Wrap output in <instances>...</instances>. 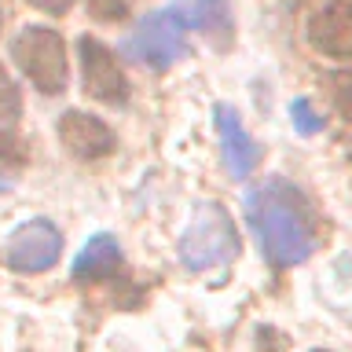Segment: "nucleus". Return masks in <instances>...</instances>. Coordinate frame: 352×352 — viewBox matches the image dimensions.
Instances as JSON below:
<instances>
[{"mask_svg":"<svg viewBox=\"0 0 352 352\" xmlns=\"http://www.w3.org/2000/svg\"><path fill=\"white\" fill-rule=\"evenodd\" d=\"M250 231L257 235L264 261L275 268H294L308 261L319 242V217L308 195L283 176H268L257 187H250L242 198Z\"/></svg>","mask_w":352,"mask_h":352,"instance_id":"1","label":"nucleus"},{"mask_svg":"<svg viewBox=\"0 0 352 352\" xmlns=\"http://www.w3.org/2000/svg\"><path fill=\"white\" fill-rule=\"evenodd\" d=\"M235 253H239V235H235L231 213L220 202H202L180 239L184 264L191 272H206L213 264H228Z\"/></svg>","mask_w":352,"mask_h":352,"instance_id":"2","label":"nucleus"},{"mask_svg":"<svg viewBox=\"0 0 352 352\" xmlns=\"http://www.w3.org/2000/svg\"><path fill=\"white\" fill-rule=\"evenodd\" d=\"M187 19L180 8H162L147 15L125 41V55L132 63L147 66V70H169L176 59H184L187 52Z\"/></svg>","mask_w":352,"mask_h":352,"instance_id":"3","label":"nucleus"},{"mask_svg":"<svg viewBox=\"0 0 352 352\" xmlns=\"http://www.w3.org/2000/svg\"><path fill=\"white\" fill-rule=\"evenodd\" d=\"M11 59L37 92L55 96L66 88V44L52 26H26L11 41Z\"/></svg>","mask_w":352,"mask_h":352,"instance_id":"4","label":"nucleus"},{"mask_svg":"<svg viewBox=\"0 0 352 352\" xmlns=\"http://www.w3.org/2000/svg\"><path fill=\"white\" fill-rule=\"evenodd\" d=\"M81 77H85V92L99 99L107 107H125L129 103V81L121 74V66L114 59V52L96 37H81Z\"/></svg>","mask_w":352,"mask_h":352,"instance_id":"5","label":"nucleus"},{"mask_svg":"<svg viewBox=\"0 0 352 352\" xmlns=\"http://www.w3.org/2000/svg\"><path fill=\"white\" fill-rule=\"evenodd\" d=\"M63 253V235L52 220H30L8 239V268L11 272H48Z\"/></svg>","mask_w":352,"mask_h":352,"instance_id":"6","label":"nucleus"},{"mask_svg":"<svg viewBox=\"0 0 352 352\" xmlns=\"http://www.w3.org/2000/svg\"><path fill=\"white\" fill-rule=\"evenodd\" d=\"M308 44L330 59H352V0H330L308 19Z\"/></svg>","mask_w":352,"mask_h":352,"instance_id":"7","label":"nucleus"},{"mask_svg":"<svg viewBox=\"0 0 352 352\" xmlns=\"http://www.w3.org/2000/svg\"><path fill=\"white\" fill-rule=\"evenodd\" d=\"M55 132H59L63 147L81 162L107 158L114 151V132L107 129V121H99L96 114H85V110H66Z\"/></svg>","mask_w":352,"mask_h":352,"instance_id":"8","label":"nucleus"},{"mask_svg":"<svg viewBox=\"0 0 352 352\" xmlns=\"http://www.w3.org/2000/svg\"><path fill=\"white\" fill-rule=\"evenodd\" d=\"M213 114H217L220 143H224V165H228V173L235 176V180H246V176L257 169V162H261L257 140H253L250 132L242 129V121H239V110H235V107L217 103Z\"/></svg>","mask_w":352,"mask_h":352,"instance_id":"9","label":"nucleus"},{"mask_svg":"<svg viewBox=\"0 0 352 352\" xmlns=\"http://www.w3.org/2000/svg\"><path fill=\"white\" fill-rule=\"evenodd\" d=\"M176 8L184 11L187 26H195L217 52L231 48V41H235V19H231L228 0H176Z\"/></svg>","mask_w":352,"mask_h":352,"instance_id":"10","label":"nucleus"},{"mask_svg":"<svg viewBox=\"0 0 352 352\" xmlns=\"http://www.w3.org/2000/svg\"><path fill=\"white\" fill-rule=\"evenodd\" d=\"M121 268V246L114 235H96L85 242V250L77 253L74 261V279L77 283H99V279H110L118 275Z\"/></svg>","mask_w":352,"mask_h":352,"instance_id":"11","label":"nucleus"},{"mask_svg":"<svg viewBox=\"0 0 352 352\" xmlns=\"http://www.w3.org/2000/svg\"><path fill=\"white\" fill-rule=\"evenodd\" d=\"M22 114V99H19V88L15 81L8 77V70L0 66V129H11L15 118Z\"/></svg>","mask_w":352,"mask_h":352,"instance_id":"12","label":"nucleus"},{"mask_svg":"<svg viewBox=\"0 0 352 352\" xmlns=\"http://www.w3.org/2000/svg\"><path fill=\"white\" fill-rule=\"evenodd\" d=\"M330 85V103L345 121H352V70H338L327 77Z\"/></svg>","mask_w":352,"mask_h":352,"instance_id":"13","label":"nucleus"},{"mask_svg":"<svg viewBox=\"0 0 352 352\" xmlns=\"http://www.w3.org/2000/svg\"><path fill=\"white\" fill-rule=\"evenodd\" d=\"M290 118H294V129L301 132V136H316V132L323 129V118L316 114V107L308 103L305 96H297L290 103Z\"/></svg>","mask_w":352,"mask_h":352,"instance_id":"14","label":"nucleus"},{"mask_svg":"<svg viewBox=\"0 0 352 352\" xmlns=\"http://www.w3.org/2000/svg\"><path fill=\"white\" fill-rule=\"evenodd\" d=\"M85 4L99 22H118L125 15V0H85Z\"/></svg>","mask_w":352,"mask_h":352,"instance_id":"15","label":"nucleus"},{"mask_svg":"<svg viewBox=\"0 0 352 352\" xmlns=\"http://www.w3.org/2000/svg\"><path fill=\"white\" fill-rule=\"evenodd\" d=\"M33 8H41V11H48V15H66V11L74 8V0H30Z\"/></svg>","mask_w":352,"mask_h":352,"instance_id":"16","label":"nucleus"},{"mask_svg":"<svg viewBox=\"0 0 352 352\" xmlns=\"http://www.w3.org/2000/svg\"><path fill=\"white\" fill-rule=\"evenodd\" d=\"M8 187H11V184L4 180V176H0V195H4V191H8Z\"/></svg>","mask_w":352,"mask_h":352,"instance_id":"17","label":"nucleus"},{"mask_svg":"<svg viewBox=\"0 0 352 352\" xmlns=\"http://www.w3.org/2000/svg\"><path fill=\"white\" fill-rule=\"evenodd\" d=\"M345 147H349V151H345V154H349V162H352V140H349V143H345Z\"/></svg>","mask_w":352,"mask_h":352,"instance_id":"18","label":"nucleus"},{"mask_svg":"<svg viewBox=\"0 0 352 352\" xmlns=\"http://www.w3.org/2000/svg\"><path fill=\"white\" fill-rule=\"evenodd\" d=\"M0 22H4V11H0Z\"/></svg>","mask_w":352,"mask_h":352,"instance_id":"19","label":"nucleus"}]
</instances>
